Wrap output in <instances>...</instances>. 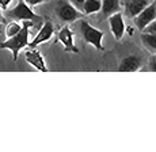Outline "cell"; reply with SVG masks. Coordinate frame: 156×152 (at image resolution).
Masks as SVG:
<instances>
[{
    "mask_svg": "<svg viewBox=\"0 0 156 152\" xmlns=\"http://www.w3.org/2000/svg\"><path fill=\"white\" fill-rule=\"evenodd\" d=\"M31 26V20H25L22 29L16 33L15 35L10 37L7 41L0 44V49H10L12 52L14 61L18 60V55L19 52L29 45V29Z\"/></svg>",
    "mask_w": 156,
    "mask_h": 152,
    "instance_id": "1",
    "label": "cell"
},
{
    "mask_svg": "<svg viewBox=\"0 0 156 152\" xmlns=\"http://www.w3.org/2000/svg\"><path fill=\"white\" fill-rule=\"evenodd\" d=\"M7 16L10 19L19 22V20H40L41 18L37 15L35 12H33L30 5L26 4L23 0H18L16 5L14 8H11L10 11H7Z\"/></svg>",
    "mask_w": 156,
    "mask_h": 152,
    "instance_id": "2",
    "label": "cell"
},
{
    "mask_svg": "<svg viewBox=\"0 0 156 152\" xmlns=\"http://www.w3.org/2000/svg\"><path fill=\"white\" fill-rule=\"evenodd\" d=\"M56 14L62 22H75L83 16V12H80L75 5H72L65 0H58L56 5Z\"/></svg>",
    "mask_w": 156,
    "mask_h": 152,
    "instance_id": "3",
    "label": "cell"
},
{
    "mask_svg": "<svg viewBox=\"0 0 156 152\" xmlns=\"http://www.w3.org/2000/svg\"><path fill=\"white\" fill-rule=\"evenodd\" d=\"M80 30H82V34H83V37H84V41L87 44H91L92 46H95L99 50L103 49V46H102L103 33L99 31L98 29L92 27L87 20H82V22H80Z\"/></svg>",
    "mask_w": 156,
    "mask_h": 152,
    "instance_id": "4",
    "label": "cell"
},
{
    "mask_svg": "<svg viewBox=\"0 0 156 152\" xmlns=\"http://www.w3.org/2000/svg\"><path fill=\"white\" fill-rule=\"evenodd\" d=\"M155 18H156V3L151 2L141 11V12H140L137 16H134L133 19H134V25H136V27L143 31L144 29H145L147 26L155 19Z\"/></svg>",
    "mask_w": 156,
    "mask_h": 152,
    "instance_id": "5",
    "label": "cell"
},
{
    "mask_svg": "<svg viewBox=\"0 0 156 152\" xmlns=\"http://www.w3.org/2000/svg\"><path fill=\"white\" fill-rule=\"evenodd\" d=\"M151 3V0H121V7H124L125 15L134 18Z\"/></svg>",
    "mask_w": 156,
    "mask_h": 152,
    "instance_id": "6",
    "label": "cell"
},
{
    "mask_svg": "<svg viewBox=\"0 0 156 152\" xmlns=\"http://www.w3.org/2000/svg\"><path fill=\"white\" fill-rule=\"evenodd\" d=\"M109 23H110V29L114 35L115 40H121L122 35L125 34V23H124V16L119 12H114L109 16Z\"/></svg>",
    "mask_w": 156,
    "mask_h": 152,
    "instance_id": "7",
    "label": "cell"
},
{
    "mask_svg": "<svg viewBox=\"0 0 156 152\" xmlns=\"http://www.w3.org/2000/svg\"><path fill=\"white\" fill-rule=\"evenodd\" d=\"M53 31H55V27H53L52 23H50V22H45L42 25V27L40 29V31L37 33V35L34 37V40L29 44V46L35 48L37 45H40V44L49 41L50 38H52V35H53Z\"/></svg>",
    "mask_w": 156,
    "mask_h": 152,
    "instance_id": "8",
    "label": "cell"
},
{
    "mask_svg": "<svg viewBox=\"0 0 156 152\" xmlns=\"http://www.w3.org/2000/svg\"><path fill=\"white\" fill-rule=\"evenodd\" d=\"M58 41L64 45V49L65 52H73V53H77V49L75 46V42H73V34H72L71 29L68 26H64V27L60 30L58 33Z\"/></svg>",
    "mask_w": 156,
    "mask_h": 152,
    "instance_id": "9",
    "label": "cell"
},
{
    "mask_svg": "<svg viewBox=\"0 0 156 152\" xmlns=\"http://www.w3.org/2000/svg\"><path fill=\"white\" fill-rule=\"evenodd\" d=\"M143 64V60L140 56H128V57H125L124 60L121 61V64H119L118 67V71L119 72H134V71H137L140 67H141Z\"/></svg>",
    "mask_w": 156,
    "mask_h": 152,
    "instance_id": "10",
    "label": "cell"
},
{
    "mask_svg": "<svg viewBox=\"0 0 156 152\" xmlns=\"http://www.w3.org/2000/svg\"><path fill=\"white\" fill-rule=\"evenodd\" d=\"M25 58L35 69L41 71V72H48V68H46V65H45L44 57L41 56L40 52H37V50H27V52L25 53Z\"/></svg>",
    "mask_w": 156,
    "mask_h": 152,
    "instance_id": "11",
    "label": "cell"
},
{
    "mask_svg": "<svg viewBox=\"0 0 156 152\" xmlns=\"http://www.w3.org/2000/svg\"><path fill=\"white\" fill-rule=\"evenodd\" d=\"M121 10V0H102L101 11L105 18H109L112 14Z\"/></svg>",
    "mask_w": 156,
    "mask_h": 152,
    "instance_id": "12",
    "label": "cell"
},
{
    "mask_svg": "<svg viewBox=\"0 0 156 152\" xmlns=\"http://www.w3.org/2000/svg\"><path fill=\"white\" fill-rule=\"evenodd\" d=\"M101 7L102 0H84L82 10L84 11V14H95L101 11Z\"/></svg>",
    "mask_w": 156,
    "mask_h": 152,
    "instance_id": "13",
    "label": "cell"
},
{
    "mask_svg": "<svg viewBox=\"0 0 156 152\" xmlns=\"http://www.w3.org/2000/svg\"><path fill=\"white\" fill-rule=\"evenodd\" d=\"M141 41L143 45L147 48V49L152 50V52H156V34L154 33H144L141 34Z\"/></svg>",
    "mask_w": 156,
    "mask_h": 152,
    "instance_id": "14",
    "label": "cell"
},
{
    "mask_svg": "<svg viewBox=\"0 0 156 152\" xmlns=\"http://www.w3.org/2000/svg\"><path fill=\"white\" fill-rule=\"evenodd\" d=\"M20 29H22V26H20L19 23H16V22L14 20V22H11L10 25L7 26V30H5V35H7L8 38L12 37V35H15L18 31L20 30Z\"/></svg>",
    "mask_w": 156,
    "mask_h": 152,
    "instance_id": "15",
    "label": "cell"
},
{
    "mask_svg": "<svg viewBox=\"0 0 156 152\" xmlns=\"http://www.w3.org/2000/svg\"><path fill=\"white\" fill-rule=\"evenodd\" d=\"M144 33H154V34H156V18L154 20H152L151 23H149L148 26H147L145 29L143 30Z\"/></svg>",
    "mask_w": 156,
    "mask_h": 152,
    "instance_id": "16",
    "label": "cell"
},
{
    "mask_svg": "<svg viewBox=\"0 0 156 152\" xmlns=\"http://www.w3.org/2000/svg\"><path fill=\"white\" fill-rule=\"evenodd\" d=\"M23 2L27 5H30V7H33V5H38V4H41V3L46 2V0H23Z\"/></svg>",
    "mask_w": 156,
    "mask_h": 152,
    "instance_id": "17",
    "label": "cell"
},
{
    "mask_svg": "<svg viewBox=\"0 0 156 152\" xmlns=\"http://www.w3.org/2000/svg\"><path fill=\"white\" fill-rule=\"evenodd\" d=\"M69 2H71V4H72V5H75V7L77 8V10H82L84 0H69Z\"/></svg>",
    "mask_w": 156,
    "mask_h": 152,
    "instance_id": "18",
    "label": "cell"
},
{
    "mask_svg": "<svg viewBox=\"0 0 156 152\" xmlns=\"http://www.w3.org/2000/svg\"><path fill=\"white\" fill-rule=\"evenodd\" d=\"M149 67H151V71H154L156 72V56L151 58V61H149Z\"/></svg>",
    "mask_w": 156,
    "mask_h": 152,
    "instance_id": "19",
    "label": "cell"
},
{
    "mask_svg": "<svg viewBox=\"0 0 156 152\" xmlns=\"http://www.w3.org/2000/svg\"><path fill=\"white\" fill-rule=\"evenodd\" d=\"M10 3H11V0H0V7H2L3 10H7Z\"/></svg>",
    "mask_w": 156,
    "mask_h": 152,
    "instance_id": "20",
    "label": "cell"
},
{
    "mask_svg": "<svg viewBox=\"0 0 156 152\" xmlns=\"http://www.w3.org/2000/svg\"><path fill=\"white\" fill-rule=\"evenodd\" d=\"M3 22V16H2V12H0V23Z\"/></svg>",
    "mask_w": 156,
    "mask_h": 152,
    "instance_id": "21",
    "label": "cell"
}]
</instances>
